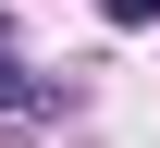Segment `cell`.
<instances>
[{
    "label": "cell",
    "instance_id": "6da1fadb",
    "mask_svg": "<svg viewBox=\"0 0 160 148\" xmlns=\"http://www.w3.org/2000/svg\"><path fill=\"white\" fill-rule=\"evenodd\" d=\"M0 111H37V74H12V62H0Z\"/></svg>",
    "mask_w": 160,
    "mask_h": 148
},
{
    "label": "cell",
    "instance_id": "7a4b0ae2",
    "mask_svg": "<svg viewBox=\"0 0 160 148\" xmlns=\"http://www.w3.org/2000/svg\"><path fill=\"white\" fill-rule=\"evenodd\" d=\"M99 13L123 25V37H136V25H160V0H99Z\"/></svg>",
    "mask_w": 160,
    "mask_h": 148
}]
</instances>
